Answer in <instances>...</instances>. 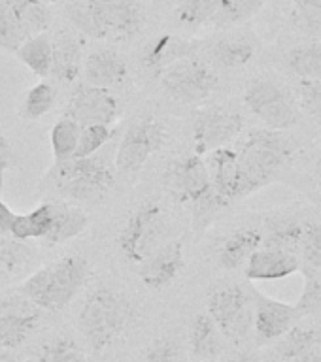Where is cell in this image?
<instances>
[{"instance_id": "6da1fadb", "label": "cell", "mask_w": 321, "mask_h": 362, "mask_svg": "<svg viewBox=\"0 0 321 362\" xmlns=\"http://www.w3.org/2000/svg\"><path fill=\"white\" fill-rule=\"evenodd\" d=\"M238 200L276 183L295 157L297 146L286 130L254 129L238 141Z\"/></svg>"}, {"instance_id": "7a4b0ae2", "label": "cell", "mask_w": 321, "mask_h": 362, "mask_svg": "<svg viewBox=\"0 0 321 362\" xmlns=\"http://www.w3.org/2000/svg\"><path fill=\"white\" fill-rule=\"evenodd\" d=\"M68 19L91 38L130 40L144 25L138 0H70L64 6Z\"/></svg>"}, {"instance_id": "3957f363", "label": "cell", "mask_w": 321, "mask_h": 362, "mask_svg": "<svg viewBox=\"0 0 321 362\" xmlns=\"http://www.w3.org/2000/svg\"><path fill=\"white\" fill-rule=\"evenodd\" d=\"M133 317V300L121 291L101 285L85 296L76 322L87 345L101 353L129 328Z\"/></svg>"}, {"instance_id": "277c9868", "label": "cell", "mask_w": 321, "mask_h": 362, "mask_svg": "<svg viewBox=\"0 0 321 362\" xmlns=\"http://www.w3.org/2000/svg\"><path fill=\"white\" fill-rule=\"evenodd\" d=\"M89 262L81 255H67L42 266L21 283L19 294L44 311H61L89 279Z\"/></svg>"}, {"instance_id": "5b68a950", "label": "cell", "mask_w": 321, "mask_h": 362, "mask_svg": "<svg viewBox=\"0 0 321 362\" xmlns=\"http://www.w3.org/2000/svg\"><path fill=\"white\" fill-rule=\"evenodd\" d=\"M116 149H101L91 157H70L55 163L51 180L55 191L74 202H96L116 185Z\"/></svg>"}, {"instance_id": "8992f818", "label": "cell", "mask_w": 321, "mask_h": 362, "mask_svg": "<svg viewBox=\"0 0 321 362\" xmlns=\"http://www.w3.org/2000/svg\"><path fill=\"white\" fill-rule=\"evenodd\" d=\"M164 187L178 200L191 208L193 228L204 232L221 206L212 189L210 172L204 157L189 153L176 158L164 172Z\"/></svg>"}, {"instance_id": "52a82bcc", "label": "cell", "mask_w": 321, "mask_h": 362, "mask_svg": "<svg viewBox=\"0 0 321 362\" xmlns=\"http://www.w3.org/2000/svg\"><path fill=\"white\" fill-rule=\"evenodd\" d=\"M170 238V221L159 202H144L129 215L119 230V253L130 264H140L147 255Z\"/></svg>"}, {"instance_id": "ba28073f", "label": "cell", "mask_w": 321, "mask_h": 362, "mask_svg": "<svg viewBox=\"0 0 321 362\" xmlns=\"http://www.w3.org/2000/svg\"><path fill=\"white\" fill-rule=\"evenodd\" d=\"M169 141V129L155 115H136L125 129L116 147V172L133 177Z\"/></svg>"}, {"instance_id": "9c48e42d", "label": "cell", "mask_w": 321, "mask_h": 362, "mask_svg": "<svg viewBox=\"0 0 321 362\" xmlns=\"http://www.w3.org/2000/svg\"><path fill=\"white\" fill-rule=\"evenodd\" d=\"M244 104L266 129L289 130L300 123V107L293 90L274 79H252L244 89Z\"/></svg>"}, {"instance_id": "30bf717a", "label": "cell", "mask_w": 321, "mask_h": 362, "mask_svg": "<svg viewBox=\"0 0 321 362\" xmlns=\"http://www.w3.org/2000/svg\"><path fill=\"white\" fill-rule=\"evenodd\" d=\"M164 95L180 104H201L220 89V76L201 55L187 57L157 76Z\"/></svg>"}, {"instance_id": "8fae6325", "label": "cell", "mask_w": 321, "mask_h": 362, "mask_svg": "<svg viewBox=\"0 0 321 362\" xmlns=\"http://www.w3.org/2000/svg\"><path fill=\"white\" fill-rule=\"evenodd\" d=\"M208 315L223 338L242 344L254 332V296L242 285L231 283L214 288L208 296Z\"/></svg>"}, {"instance_id": "7c38bea8", "label": "cell", "mask_w": 321, "mask_h": 362, "mask_svg": "<svg viewBox=\"0 0 321 362\" xmlns=\"http://www.w3.org/2000/svg\"><path fill=\"white\" fill-rule=\"evenodd\" d=\"M244 127V115L237 110L223 106L201 107L191 123L193 153L206 157L208 153L229 146L242 134Z\"/></svg>"}, {"instance_id": "4fadbf2b", "label": "cell", "mask_w": 321, "mask_h": 362, "mask_svg": "<svg viewBox=\"0 0 321 362\" xmlns=\"http://www.w3.org/2000/svg\"><path fill=\"white\" fill-rule=\"evenodd\" d=\"M259 49V40L249 28H227L220 30L215 38L203 42L204 61L210 66L225 72H235L240 68L248 66L254 61Z\"/></svg>"}, {"instance_id": "5bb4252c", "label": "cell", "mask_w": 321, "mask_h": 362, "mask_svg": "<svg viewBox=\"0 0 321 362\" xmlns=\"http://www.w3.org/2000/svg\"><path fill=\"white\" fill-rule=\"evenodd\" d=\"M121 106L110 89H101L87 83H78L67 104V117L79 127L85 124H113L119 119Z\"/></svg>"}, {"instance_id": "9a60e30c", "label": "cell", "mask_w": 321, "mask_h": 362, "mask_svg": "<svg viewBox=\"0 0 321 362\" xmlns=\"http://www.w3.org/2000/svg\"><path fill=\"white\" fill-rule=\"evenodd\" d=\"M42 311L21 294L0 298V345L11 351L21 347L38 330Z\"/></svg>"}, {"instance_id": "2e32d148", "label": "cell", "mask_w": 321, "mask_h": 362, "mask_svg": "<svg viewBox=\"0 0 321 362\" xmlns=\"http://www.w3.org/2000/svg\"><path fill=\"white\" fill-rule=\"evenodd\" d=\"M138 266V277L150 291H163L186 268V251L180 238H169Z\"/></svg>"}, {"instance_id": "e0dca14e", "label": "cell", "mask_w": 321, "mask_h": 362, "mask_svg": "<svg viewBox=\"0 0 321 362\" xmlns=\"http://www.w3.org/2000/svg\"><path fill=\"white\" fill-rule=\"evenodd\" d=\"M249 291L254 296V332L257 344H269L282 338L303 319L295 305L271 298L257 288Z\"/></svg>"}, {"instance_id": "ac0fdd59", "label": "cell", "mask_w": 321, "mask_h": 362, "mask_svg": "<svg viewBox=\"0 0 321 362\" xmlns=\"http://www.w3.org/2000/svg\"><path fill=\"white\" fill-rule=\"evenodd\" d=\"M127 74H129L127 59L113 47L93 49L85 57L84 66H81L84 83L101 87V89L118 87L127 79Z\"/></svg>"}, {"instance_id": "d6986e66", "label": "cell", "mask_w": 321, "mask_h": 362, "mask_svg": "<svg viewBox=\"0 0 321 362\" xmlns=\"http://www.w3.org/2000/svg\"><path fill=\"white\" fill-rule=\"evenodd\" d=\"M206 166L210 172L212 189L220 202L221 209L231 206L238 200V160L237 149L231 146L220 147L215 151L208 153Z\"/></svg>"}, {"instance_id": "ffe728a7", "label": "cell", "mask_w": 321, "mask_h": 362, "mask_svg": "<svg viewBox=\"0 0 321 362\" xmlns=\"http://www.w3.org/2000/svg\"><path fill=\"white\" fill-rule=\"evenodd\" d=\"M201 49H203V42L181 38L176 34H163L147 45L142 55V62L147 72L157 79L159 74L172 66L174 62L187 57L201 55Z\"/></svg>"}, {"instance_id": "44dd1931", "label": "cell", "mask_w": 321, "mask_h": 362, "mask_svg": "<svg viewBox=\"0 0 321 362\" xmlns=\"http://www.w3.org/2000/svg\"><path fill=\"white\" fill-rule=\"evenodd\" d=\"M300 272V259L297 253L271 249L261 245L244 266V274L249 281H274L286 279Z\"/></svg>"}, {"instance_id": "7402d4cb", "label": "cell", "mask_w": 321, "mask_h": 362, "mask_svg": "<svg viewBox=\"0 0 321 362\" xmlns=\"http://www.w3.org/2000/svg\"><path fill=\"white\" fill-rule=\"evenodd\" d=\"M274 353L283 362H321V328L312 325H295L278 338Z\"/></svg>"}, {"instance_id": "603a6c76", "label": "cell", "mask_w": 321, "mask_h": 362, "mask_svg": "<svg viewBox=\"0 0 321 362\" xmlns=\"http://www.w3.org/2000/svg\"><path fill=\"white\" fill-rule=\"evenodd\" d=\"M81 66L84 55L79 40L70 33H57L55 38H51L50 78L64 85L76 83L81 76Z\"/></svg>"}, {"instance_id": "cb8c5ba5", "label": "cell", "mask_w": 321, "mask_h": 362, "mask_svg": "<svg viewBox=\"0 0 321 362\" xmlns=\"http://www.w3.org/2000/svg\"><path fill=\"white\" fill-rule=\"evenodd\" d=\"M263 232L261 226H242L227 234L218 247V264L225 270H240L248 259L261 247Z\"/></svg>"}, {"instance_id": "d4e9b609", "label": "cell", "mask_w": 321, "mask_h": 362, "mask_svg": "<svg viewBox=\"0 0 321 362\" xmlns=\"http://www.w3.org/2000/svg\"><path fill=\"white\" fill-rule=\"evenodd\" d=\"M303 226H305V221L293 214L266 215L263 225H261V232H263L261 245L299 255Z\"/></svg>"}, {"instance_id": "484cf974", "label": "cell", "mask_w": 321, "mask_h": 362, "mask_svg": "<svg viewBox=\"0 0 321 362\" xmlns=\"http://www.w3.org/2000/svg\"><path fill=\"white\" fill-rule=\"evenodd\" d=\"M87 226H89V215L85 214L84 209L68 206V204L53 202V219L42 242L50 245L67 243L78 238L79 234H84Z\"/></svg>"}, {"instance_id": "4316f807", "label": "cell", "mask_w": 321, "mask_h": 362, "mask_svg": "<svg viewBox=\"0 0 321 362\" xmlns=\"http://www.w3.org/2000/svg\"><path fill=\"white\" fill-rule=\"evenodd\" d=\"M189 347L197 361L212 362L220 356L223 349L221 332L208 313H198L193 317L189 325Z\"/></svg>"}, {"instance_id": "83f0119b", "label": "cell", "mask_w": 321, "mask_h": 362, "mask_svg": "<svg viewBox=\"0 0 321 362\" xmlns=\"http://www.w3.org/2000/svg\"><path fill=\"white\" fill-rule=\"evenodd\" d=\"M17 25L27 36L47 33L51 25V10L44 0H2Z\"/></svg>"}, {"instance_id": "f1b7e54d", "label": "cell", "mask_w": 321, "mask_h": 362, "mask_svg": "<svg viewBox=\"0 0 321 362\" xmlns=\"http://www.w3.org/2000/svg\"><path fill=\"white\" fill-rule=\"evenodd\" d=\"M288 23L291 33L300 38L321 42V0H293Z\"/></svg>"}, {"instance_id": "f546056e", "label": "cell", "mask_w": 321, "mask_h": 362, "mask_svg": "<svg viewBox=\"0 0 321 362\" xmlns=\"http://www.w3.org/2000/svg\"><path fill=\"white\" fill-rule=\"evenodd\" d=\"M17 59L40 79L50 78L51 72V36L47 33L33 34L21 42L16 51Z\"/></svg>"}, {"instance_id": "4dcf8cb0", "label": "cell", "mask_w": 321, "mask_h": 362, "mask_svg": "<svg viewBox=\"0 0 321 362\" xmlns=\"http://www.w3.org/2000/svg\"><path fill=\"white\" fill-rule=\"evenodd\" d=\"M53 219V202H42L30 211L17 214L13 225H11V236L17 240H44Z\"/></svg>"}, {"instance_id": "1f68e13d", "label": "cell", "mask_w": 321, "mask_h": 362, "mask_svg": "<svg viewBox=\"0 0 321 362\" xmlns=\"http://www.w3.org/2000/svg\"><path fill=\"white\" fill-rule=\"evenodd\" d=\"M221 0H178L174 8V21L186 30H198L210 25L220 11Z\"/></svg>"}, {"instance_id": "d6a6232c", "label": "cell", "mask_w": 321, "mask_h": 362, "mask_svg": "<svg viewBox=\"0 0 321 362\" xmlns=\"http://www.w3.org/2000/svg\"><path fill=\"white\" fill-rule=\"evenodd\" d=\"M286 66L297 79H321V42L291 47L286 53Z\"/></svg>"}, {"instance_id": "836d02e7", "label": "cell", "mask_w": 321, "mask_h": 362, "mask_svg": "<svg viewBox=\"0 0 321 362\" xmlns=\"http://www.w3.org/2000/svg\"><path fill=\"white\" fill-rule=\"evenodd\" d=\"M265 2L266 0H221L220 11L210 25L218 30L240 27L257 16L263 10Z\"/></svg>"}, {"instance_id": "e575fe53", "label": "cell", "mask_w": 321, "mask_h": 362, "mask_svg": "<svg viewBox=\"0 0 321 362\" xmlns=\"http://www.w3.org/2000/svg\"><path fill=\"white\" fill-rule=\"evenodd\" d=\"M36 251L25 240H17L11 234H0V270L4 274H16V272L27 268Z\"/></svg>"}, {"instance_id": "d590c367", "label": "cell", "mask_w": 321, "mask_h": 362, "mask_svg": "<svg viewBox=\"0 0 321 362\" xmlns=\"http://www.w3.org/2000/svg\"><path fill=\"white\" fill-rule=\"evenodd\" d=\"M299 259L303 274L321 272V223L305 221L299 243Z\"/></svg>"}, {"instance_id": "8d00e7d4", "label": "cell", "mask_w": 321, "mask_h": 362, "mask_svg": "<svg viewBox=\"0 0 321 362\" xmlns=\"http://www.w3.org/2000/svg\"><path fill=\"white\" fill-rule=\"evenodd\" d=\"M79 127L74 119L70 117H61L53 124L50 134L51 141V151H53V157H55V163L59 160H67V158L74 157L76 155V149H78V140H79Z\"/></svg>"}, {"instance_id": "74e56055", "label": "cell", "mask_w": 321, "mask_h": 362, "mask_svg": "<svg viewBox=\"0 0 321 362\" xmlns=\"http://www.w3.org/2000/svg\"><path fill=\"white\" fill-rule=\"evenodd\" d=\"M57 102V89L55 85L50 81H40L33 85L27 90V95L23 98L21 104V115L27 121H36V119L44 117L53 110Z\"/></svg>"}, {"instance_id": "f35d334b", "label": "cell", "mask_w": 321, "mask_h": 362, "mask_svg": "<svg viewBox=\"0 0 321 362\" xmlns=\"http://www.w3.org/2000/svg\"><path fill=\"white\" fill-rule=\"evenodd\" d=\"M38 362H89L84 349L70 336H55L38 349Z\"/></svg>"}, {"instance_id": "ab89813d", "label": "cell", "mask_w": 321, "mask_h": 362, "mask_svg": "<svg viewBox=\"0 0 321 362\" xmlns=\"http://www.w3.org/2000/svg\"><path fill=\"white\" fill-rule=\"evenodd\" d=\"M116 136L112 124H85L79 129L78 149L74 157H91L110 144Z\"/></svg>"}, {"instance_id": "60d3db41", "label": "cell", "mask_w": 321, "mask_h": 362, "mask_svg": "<svg viewBox=\"0 0 321 362\" xmlns=\"http://www.w3.org/2000/svg\"><path fill=\"white\" fill-rule=\"evenodd\" d=\"M293 95L300 112L321 127V79H297Z\"/></svg>"}, {"instance_id": "b9f144b4", "label": "cell", "mask_w": 321, "mask_h": 362, "mask_svg": "<svg viewBox=\"0 0 321 362\" xmlns=\"http://www.w3.org/2000/svg\"><path fill=\"white\" fill-rule=\"evenodd\" d=\"M295 308L299 310L300 317H321V272L320 274H305V288H303V294Z\"/></svg>"}, {"instance_id": "7bdbcfd3", "label": "cell", "mask_w": 321, "mask_h": 362, "mask_svg": "<svg viewBox=\"0 0 321 362\" xmlns=\"http://www.w3.org/2000/svg\"><path fill=\"white\" fill-rule=\"evenodd\" d=\"M25 38H28V36L23 33L21 27L17 25V21L10 13V10L0 0V49L16 53L17 47L21 45Z\"/></svg>"}, {"instance_id": "ee69618b", "label": "cell", "mask_w": 321, "mask_h": 362, "mask_svg": "<svg viewBox=\"0 0 321 362\" xmlns=\"http://www.w3.org/2000/svg\"><path fill=\"white\" fill-rule=\"evenodd\" d=\"M138 362H184L181 347L174 338H159L142 353Z\"/></svg>"}, {"instance_id": "f6af8a7d", "label": "cell", "mask_w": 321, "mask_h": 362, "mask_svg": "<svg viewBox=\"0 0 321 362\" xmlns=\"http://www.w3.org/2000/svg\"><path fill=\"white\" fill-rule=\"evenodd\" d=\"M2 189H4V170H0V234H10L11 225L17 217V211L8 206L2 198Z\"/></svg>"}, {"instance_id": "bcb514c9", "label": "cell", "mask_w": 321, "mask_h": 362, "mask_svg": "<svg viewBox=\"0 0 321 362\" xmlns=\"http://www.w3.org/2000/svg\"><path fill=\"white\" fill-rule=\"evenodd\" d=\"M17 157L13 153V147H11L8 136L0 130V170H10L11 166H16Z\"/></svg>"}, {"instance_id": "7dc6e473", "label": "cell", "mask_w": 321, "mask_h": 362, "mask_svg": "<svg viewBox=\"0 0 321 362\" xmlns=\"http://www.w3.org/2000/svg\"><path fill=\"white\" fill-rule=\"evenodd\" d=\"M229 362H257L255 361V356H252L249 353H237V355H232L229 358Z\"/></svg>"}, {"instance_id": "c3c4849f", "label": "cell", "mask_w": 321, "mask_h": 362, "mask_svg": "<svg viewBox=\"0 0 321 362\" xmlns=\"http://www.w3.org/2000/svg\"><path fill=\"white\" fill-rule=\"evenodd\" d=\"M0 362H16V356L11 353V349H6L0 345Z\"/></svg>"}, {"instance_id": "681fc988", "label": "cell", "mask_w": 321, "mask_h": 362, "mask_svg": "<svg viewBox=\"0 0 321 362\" xmlns=\"http://www.w3.org/2000/svg\"><path fill=\"white\" fill-rule=\"evenodd\" d=\"M314 175H316L317 189H320V192H321V155H320V157H317L316 166H314Z\"/></svg>"}, {"instance_id": "f907efd6", "label": "cell", "mask_w": 321, "mask_h": 362, "mask_svg": "<svg viewBox=\"0 0 321 362\" xmlns=\"http://www.w3.org/2000/svg\"><path fill=\"white\" fill-rule=\"evenodd\" d=\"M2 277H4V272L0 270V279H2Z\"/></svg>"}, {"instance_id": "816d5d0a", "label": "cell", "mask_w": 321, "mask_h": 362, "mask_svg": "<svg viewBox=\"0 0 321 362\" xmlns=\"http://www.w3.org/2000/svg\"><path fill=\"white\" fill-rule=\"evenodd\" d=\"M44 2H47V4H50V2H55V0H44Z\"/></svg>"}, {"instance_id": "f5cc1de1", "label": "cell", "mask_w": 321, "mask_h": 362, "mask_svg": "<svg viewBox=\"0 0 321 362\" xmlns=\"http://www.w3.org/2000/svg\"><path fill=\"white\" fill-rule=\"evenodd\" d=\"M276 362H283V361H276Z\"/></svg>"}]
</instances>
